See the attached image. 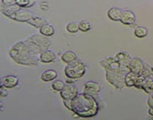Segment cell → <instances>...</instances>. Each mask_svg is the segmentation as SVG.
<instances>
[{
    "label": "cell",
    "instance_id": "6da1fadb",
    "mask_svg": "<svg viewBox=\"0 0 153 120\" xmlns=\"http://www.w3.org/2000/svg\"><path fill=\"white\" fill-rule=\"evenodd\" d=\"M43 50L34 41L28 38L24 41L14 44L9 51L10 56L19 64L35 65L40 60V55Z\"/></svg>",
    "mask_w": 153,
    "mask_h": 120
},
{
    "label": "cell",
    "instance_id": "603a6c76",
    "mask_svg": "<svg viewBox=\"0 0 153 120\" xmlns=\"http://www.w3.org/2000/svg\"><path fill=\"white\" fill-rule=\"evenodd\" d=\"M79 31L86 32H88L91 28V24L88 21L82 20L79 22Z\"/></svg>",
    "mask_w": 153,
    "mask_h": 120
},
{
    "label": "cell",
    "instance_id": "8fae6325",
    "mask_svg": "<svg viewBox=\"0 0 153 120\" xmlns=\"http://www.w3.org/2000/svg\"><path fill=\"white\" fill-rule=\"evenodd\" d=\"M55 58L56 56H55V52L52 50H49L43 51L40 55V61L43 63L52 62L53 61H55Z\"/></svg>",
    "mask_w": 153,
    "mask_h": 120
},
{
    "label": "cell",
    "instance_id": "44dd1931",
    "mask_svg": "<svg viewBox=\"0 0 153 120\" xmlns=\"http://www.w3.org/2000/svg\"><path fill=\"white\" fill-rule=\"evenodd\" d=\"M134 34L136 37L139 38H145L147 35L148 30L146 27L138 26L134 29Z\"/></svg>",
    "mask_w": 153,
    "mask_h": 120
},
{
    "label": "cell",
    "instance_id": "cb8c5ba5",
    "mask_svg": "<svg viewBox=\"0 0 153 120\" xmlns=\"http://www.w3.org/2000/svg\"><path fill=\"white\" fill-rule=\"evenodd\" d=\"M66 28L70 33H76L79 30V23L76 22H70L67 24Z\"/></svg>",
    "mask_w": 153,
    "mask_h": 120
},
{
    "label": "cell",
    "instance_id": "52a82bcc",
    "mask_svg": "<svg viewBox=\"0 0 153 120\" xmlns=\"http://www.w3.org/2000/svg\"><path fill=\"white\" fill-rule=\"evenodd\" d=\"M34 16L31 12L25 10L24 9L20 8L19 10L13 13V14L10 15L9 17L13 20L18 21V22H28L32 16Z\"/></svg>",
    "mask_w": 153,
    "mask_h": 120
},
{
    "label": "cell",
    "instance_id": "83f0119b",
    "mask_svg": "<svg viewBox=\"0 0 153 120\" xmlns=\"http://www.w3.org/2000/svg\"><path fill=\"white\" fill-rule=\"evenodd\" d=\"M149 115L152 116H153V106H150V108H149Z\"/></svg>",
    "mask_w": 153,
    "mask_h": 120
},
{
    "label": "cell",
    "instance_id": "ba28073f",
    "mask_svg": "<svg viewBox=\"0 0 153 120\" xmlns=\"http://www.w3.org/2000/svg\"><path fill=\"white\" fill-rule=\"evenodd\" d=\"M144 67V62L138 57H134L131 60V62L128 64V68L129 71L137 74H140L142 70H143Z\"/></svg>",
    "mask_w": 153,
    "mask_h": 120
},
{
    "label": "cell",
    "instance_id": "9a60e30c",
    "mask_svg": "<svg viewBox=\"0 0 153 120\" xmlns=\"http://www.w3.org/2000/svg\"><path fill=\"white\" fill-rule=\"evenodd\" d=\"M27 22L30 25L34 26L35 28H40L43 25L48 23V21L43 17H40V16H33Z\"/></svg>",
    "mask_w": 153,
    "mask_h": 120
},
{
    "label": "cell",
    "instance_id": "7a4b0ae2",
    "mask_svg": "<svg viewBox=\"0 0 153 120\" xmlns=\"http://www.w3.org/2000/svg\"><path fill=\"white\" fill-rule=\"evenodd\" d=\"M100 106L95 98L89 93L79 94L72 100L71 110L81 117H93L98 112Z\"/></svg>",
    "mask_w": 153,
    "mask_h": 120
},
{
    "label": "cell",
    "instance_id": "2e32d148",
    "mask_svg": "<svg viewBox=\"0 0 153 120\" xmlns=\"http://www.w3.org/2000/svg\"><path fill=\"white\" fill-rule=\"evenodd\" d=\"M22 8L19 7L17 4H11V5H4V4H1V10L2 12V14H4L5 16H10V15L13 14V13H15L16 11L19 10V9Z\"/></svg>",
    "mask_w": 153,
    "mask_h": 120
},
{
    "label": "cell",
    "instance_id": "5bb4252c",
    "mask_svg": "<svg viewBox=\"0 0 153 120\" xmlns=\"http://www.w3.org/2000/svg\"><path fill=\"white\" fill-rule=\"evenodd\" d=\"M58 76V73L55 70L53 69H49L43 72L40 76L43 82H50V81H53L55 78Z\"/></svg>",
    "mask_w": 153,
    "mask_h": 120
},
{
    "label": "cell",
    "instance_id": "30bf717a",
    "mask_svg": "<svg viewBox=\"0 0 153 120\" xmlns=\"http://www.w3.org/2000/svg\"><path fill=\"white\" fill-rule=\"evenodd\" d=\"M120 22L125 25H131L135 22V15L131 10H123Z\"/></svg>",
    "mask_w": 153,
    "mask_h": 120
},
{
    "label": "cell",
    "instance_id": "d4e9b609",
    "mask_svg": "<svg viewBox=\"0 0 153 120\" xmlns=\"http://www.w3.org/2000/svg\"><path fill=\"white\" fill-rule=\"evenodd\" d=\"M64 86H65V84L61 80H55L52 84V88L56 92H61Z\"/></svg>",
    "mask_w": 153,
    "mask_h": 120
},
{
    "label": "cell",
    "instance_id": "3957f363",
    "mask_svg": "<svg viewBox=\"0 0 153 120\" xmlns=\"http://www.w3.org/2000/svg\"><path fill=\"white\" fill-rule=\"evenodd\" d=\"M64 73L67 78L80 79L86 73V66L82 61L76 59L67 64L64 69Z\"/></svg>",
    "mask_w": 153,
    "mask_h": 120
},
{
    "label": "cell",
    "instance_id": "8992f818",
    "mask_svg": "<svg viewBox=\"0 0 153 120\" xmlns=\"http://www.w3.org/2000/svg\"><path fill=\"white\" fill-rule=\"evenodd\" d=\"M100 64L106 70H112V71H119L120 70V68L122 66L114 57H108L100 62Z\"/></svg>",
    "mask_w": 153,
    "mask_h": 120
},
{
    "label": "cell",
    "instance_id": "ac0fdd59",
    "mask_svg": "<svg viewBox=\"0 0 153 120\" xmlns=\"http://www.w3.org/2000/svg\"><path fill=\"white\" fill-rule=\"evenodd\" d=\"M55 31L54 27L51 24L46 23L40 28V33L46 37H50L55 34Z\"/></svg>",
    "mask_w": 153,
    "mask_h": 120
},
{
    "label": "cell",
    "instance_id": "4fadbf2b",
    "mask_svg": "<svg viewBox=\"0 0 153 120\" xmlns=\"http://www.w3.org/2000/svg\"><path fill=\"white\" fill-rule=\"evenodd\" d=\"M100 91V86L97 82L94 81H89L85 85V92H84L89 94H97Z\"/></svg>",
    "mask_w": 153,
    "mask_h": 120
},
{
    "label": "cell",
    "instance_id": "ffe728a7",
    "mask_svg": "<svg viewBox=\"0 0 153 120\" xmlns=\"http://www.w3.org/2000/svg\"><path fill=\"white\" fill-rule=\"evenodd\" d=\"M77 59V56L73 51H67L61 56V60L66 63H70Z\"/></svg>",
    "mask_w": 153,
    "mask_h": 120
},
{
    "label": "cell",
    "instance_id": "7c38bea8",
    "mask_svg": "<svg viewBox=\"0 0 153 120\" xmlns=\"http://www.w3.org/2000/svg\"><path fill=\"white\" fill-rule=\"evenodd\" d=\"M114 58L120 63L121 65L127 66V67L128 66V64H129V62H131V60L132 59L131 57L130 56L129 54L125 52H117V53L116 54V56H114Z\"/></svg>",
    "mask_w": 153,
    "mask_h": 120
},
{
    "label": "cell",
    "instance_id": "d6986e66",
    "mask_svg": "<svg viewBox=\"0 0 153 120\" xmlns=\"http://www.w3.org/2000/svg\"><path fill=\"white\" fill-rule=\"evenodd\" d=\"M139 76H140L139 74H134L131 71H129L128 73H127L125 77L126 86L128 87L134 86V82H135L136 80L139 77Z\"/></svg>",
    "mask_w": 153,
    "mask_h": 120
},
{
    "label": "cell",
    "instance_id": "e0dca14e",
    "mask_svg": "<svg viewBox=\"0 0 153 120\" xmlns=\"http://www.w3.org/2000/svg\"><path fill=\"white\" fill-rule=\"evenodd\" d=\"M123 10L117 8H111L108 11V16L113 21H120Z\"/></svg>",
    "mask_w": 153,
    "mask_h": 120
},
{
    "label": "cell",
    "instance_id": "7402d4cb",
    "mask_svg": "<svg viewBox=\"0 0 153 120\" xmlns=\"http://www.w3.org/2000/svg\"><path fill=\"white\" fill-rule=\"evenodd\" d=\"M143 90L147 93H152L153 92V79L152 78H147L145 80L144 82L142 87Z\"/></svg>",
    "mask_w": 153,
    "mask_h": 120
},
{
    "label": "cell",
    "instance_id": "4316f807",
    "mask_svg": "<svg viewBox=\"0 0 153 120\" xmlns=\"http://www.w3.org/2000/svg\"><path fill=\"white\" fill-rule=\"evenodd\" d=\"M4 86H1V97H4V96H6L7 95V91H5L4 92Z\"/></svg>",
    "mask_w": 153,
    "mask_h": 120
},
{
    "label": "cell",
    "instance_id": "484cf974",
    "mask_svg": "<svg viewBox=\"0 0 153 120\" xmlns=\"http://www.w3.org/2000/svg\"><path fill=\"white\" fill-rule=\"evenodd\" d=\"M15 0H1V4L4 5H11L14 4Z\"/></svg>",
    "mask_w": 153,
    "mask_h": 120
},
{
    "label": "cell",
    "instance_id": "9c48e42d",
    "mask_svg": "<svg viewBox=\"0 0 153 120\" xmlns=\"http://www.w3.org/2000/svg\"><path fill=\"white\" fill-rule=\"evenodd\" d=\"M18 82H19V79L16 76H13V75L4 76L1 80V86H4L5 88H13L17 86Z\"/></svg>",
    "mask_w": 153,
    "mask_h": 120
},
{
    "label": "cell",
    "instance_id": "5b68a950",
    "mask_svg": "<svg viewBox=\"0 0 153 120\" xmlns=\"http://www.w3.org/2000/svg\"><path fill=\"white\" fill-rule=\"evenodd\" d=\"M61 92V96L63 100H72L78 95V88L76 86L72 84L65 85L64 88Z\"/></svg>",
    "mask_w": 153,
    "mask_h": 120
},
{
    "label": "cell",
    "instance_id": "277c9868",
    "mask_svg": "<svg viewBox=\"0 0 153 120\" xmlns=\"http://www.w3.org/2000/svg\"><path fill=\"white\" fill-rule=\"evenodd\" d=\"M107 70V74H106V77H107V80H108L112 85L114 86L117 88H121L123 87V84L126 85L125 82V77L126 74H124L123 72L120 70L119 71H112V70Z\"/></svg>",
    "mask_w": 153,
    "mask_h": 120
}]
</instances>
